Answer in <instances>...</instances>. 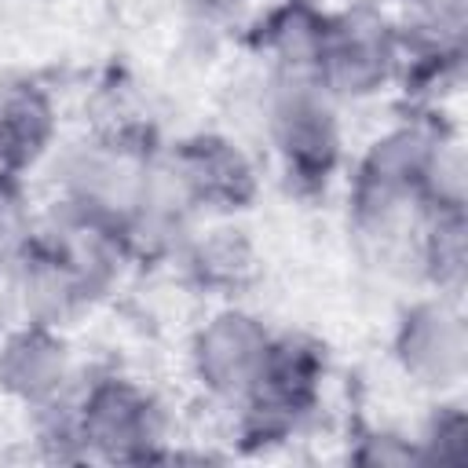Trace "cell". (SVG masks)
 Wrapping results in <instances>:
<instances>
[{"label": "cell", "mask_w": 468, "mask_h": 468, "mask_svg": "<svg viewBox=\"0 0 468 468\" xmlns=\"http://www.w3.org/2000/svg\"><path fill=\"white\" fill-rule=\"evenodd\" d=\"M0 336H4V325H0Z\"/></svg>", "instance_id": "obj_21"}, {"label": "cell", "mask_w": 468, "mask_h": 468, "mask_svg": "<svg viewBox=\"0 0 468 468\" xmlns=\"http://www.w3.org/2000/svg\"><path fill=\"white\" fill-rule=\"evenodd\" d=\"M157 165L161 154L150 128L110 124L66 150L58 165V205L117 227L150 186Z\"/></svg>", "instance_id": "obj_5"}, {"label": "cell", "mask_w": 468, "mask_h": 468, "mask_svg": "<svg viewBox=\"0 0 468 468\" xmlns=\"http://www.w3.org/2000/svg\"><path fill=\"white\" fill-rule=\"evenodd\" d=\"M274 333L245 307H219L190 336V373L205 395L219 402H241L267 362Z\"/></svg>", "instance_id": "obj_10"}, {"label": "cell", "mask_w": 468, "mask_h": 468, "mask_svg": "<svg viewBox=\"0 0 468 468\" xmlns=\"http://www.w3.org/2000/svg\"><path fill=\"white\" fill-rule=\"evenodd\" d=\"M442 135L439 113H413L366 146L347 186V223L362 241L391 245L420 219L424 172Z\"/></svg>", "instance_id": "obj_2"}, {"label": "cell", "mask_w": 468, "mask_h": 468, "mask_svg": "<svg viewBox=\"0 0 468 468\" xmlns=\"http://www.w3.org/2000/svg\"><path fill=\"white\" fill-rule=\"evenodd\" d=\"M37 234L33 201L26 190V179L18 172L0 168V271L11 274V267L22 260Z\"/></svg>", "instance_id": "obj_16"}, {"label": "cell", "mask_w": 468, "mask_h": 468, "mask_svg": "<svg viewBox=\"0 0 468 468\" xmlns=\"http://www.w3.org/2000/svg\"><path fill=\"white\" fill-rule=\"evenodd\" d=\"M413 263L435 296L461 300L468 285V208L420 212L413 230Z\"/></svg>", "instance_id": "obj_15"}, {"label": "cell", "mask_w": 468, "mask_h": 468, "mask_svg": "<svg viewBox=\"0 0 468 468\" xmlns=\"http://www.w3.org/2000/svg\"><path fill=\"white\" fill-rule=\"evenodd\" d=\"M197 18H230L245 0H183Z\"/></svg>", "instance_id": "obj_20"}, {"label": "cell", "mask_w": 468, "mask_h": 468, "mask_svg": "<svg viewBox=\"0 0 468 468\" xmlns=\"http://www.w3.org/2000/svg\"><path fill=\"white\" fill-rule=\"evenodd\" d=\"M124 263L117 227L55 201V212L37 227L7 278L29 322L62 329L113 289Z\"/></svg>", "instance_id": "obj_1"}, {"label": "cell", "mask_w": 468, "mask_h": 468, "mask_svg": "<svg viewBox=\"0 0 468 468\" xmlns=\"http://www.w3.org/2000/svg\"><path fill=\"white\" fill-rule=\"evenodd\" d=\"M73 420L84 442V457L117 464H146L165 457V406L132 377L102 373L88 380L73 395Z\"/></svg>", "instance_id": "obj_6"}, {"label": "cell", "mask_w": 468, "mask_h": 468, "mask_svg": "<svg viewBox=\"0 0 468 468\" xmlns=\"http://www.w3.org/2000/svg\"><path fill=\"white\" fill-rule=\"evenodd\" d=\"M417 442V464H442L461 468L468 461V413L461 402H442L431 410L428 424L420 428Z\"/></svg>", "instance_id": "obj_17"}, {"label": "cell", "mask_w": 468, "mask_h": 468, "mask_svg": "<svg viewBox=\"0 0 468 468\" xmlns=\"http://www.w3.org/2000/svg\"><path fill=\"white\" fill-rule=\"evenodd\" d=\"M168 183L190 212L238 216L260 197V168L245 146L223 132H190L161 157Z\"/></svg>", "instance_id": "obj_8"}, {"label": "cell", "mask_w": 468, "mask_h": 468, "mask_svg": "<svg viewBox=\"0 0 468 468\" xmlns=\"http://www.w3.org/2000/svg\"><path fill=\"white\" fill-rule=\"evenodd\" d=\"M399 58L402 33L384 4H344L329 11L314 80L336 102H362L395 84Z\"/></svg>", "instance_id": "obj_7"}, {"label": "cell", "mask_w": 468, "mask_h": 468, "mask_svg": "<svg viewBox=\"0 0 468 468\" xmlns=\"http://www.w3.org/2000/svg\"><path fill=\"white\" fill-rule=\"evenodd\" d=\"M391 358L402 377L424 391H450L468 373V322L461 300L420 296L402 307L391 333Z\"/></svg>", "instance_id": "obj_9"}, {"label": "cell", "mask_w": 468, "mask_h": 468, "mask_svg": "<svg viewBox=\"0 0 468 468\" xmlns=\"http://www.w3.org/2000/svg\"><path fill=\"white\" fill-rule=\"evenodd\" d=\"M263 124L285 183L303 197L325 194L344 161L336 99L314 77L271 73L263 95Z\"/></svg>", "instance_id": "obj_3"}, {"label": "cell", "mask_w": 468, "mask_h": 468, "mask_svg": "<svg viewBox=\"0 0 468 468\" xmlns=\"http://www.w3.org/2000/svg\"><path fill=\"white\" fill-rule=\"evenodd\" d=\"M73 351L58 325L22 322L0 336V391L26 410H44L69 395Z\"/></svg>", "instance_id": "obj_11"}, {"label": "cell", "mask_w": 468, "mask_h": 468, "mask_svg": "<svg viewBox=\"0 0 468 468\" xmlns=\"http://www.w3.org/2000/svg\"><path fill=\"white\" fill-rule=\"evenodd\" d=\"M58 139V106L51 91L29 77L0 84V168L33 172Z\"/></svg>", "instance_id": "obj_13"}, {"label": "cell", "mask_w": 468, "mask_h": 468, "mask_svg": "<svg viewBox=\"0 0 468 468\" xmlns=\"http://www.w3.org/2000/svg\"><path fill=\"white\" fill-rule=\"evenodd\" d=\"M176 263L183 267L186 285H194L201 296H238L256 282L260 271V256L238 227H212L186 238Z\"/></svg>", "instance_id": "obj_14"}, {"label": "cell", "mask_w": 468, "mask_h": 468, "mask_svg": "<svg viewBox=\"0 0 468 468\" xmlns=\"http://www.w3.org/2000/svg\"><path fill=\"white\" fill-rule=\"evenodd\" d=\"M351 461L369 468H406L417 464V442L395 431H366L351 450Z\"/></svg>", "instance_id": "obj_18"}, {"label": "cell", "mask_w": 468, "mask_h": 468, "mask_svg": "<svg viewBox=\"0 0 468 468\" xmlns=\"http://www.w3.org/2000/svg\"><path fill=\"white\" fill-rule=\"evenodd\" d=\"M413 11V18H428V22H457L464 26L468 18V0H399Z\"/></svg>", "instance_id": "obj_19"}, {"label": "cell", "mask_w": 468, "mask_h": 468, "mask_svg": "<svg viewBox=\"0 0 468 468\" xmlns=\"http://www.w3.org/2000/svg\"><path fill=\"white\" fill-rule=\"evenodd\" d=\"M325 26L329 11L318 0H278L252 22L245 44L267 58L271 73L314 77Z\"/></svg>", "instance_id": "obj_12"}, {"label": "cell", "mask_w": 468, "mask_h": 468, "mask_svg": "<svg viewBox=\"0 0 468 468\" xmlns=\"http://www.w3.org/2000/svg\"><path fill=\"white\" fill-rule=\"evenodd\" d=\"M325 347L307 333H274L256 388L234 402V439L241 453H267L292 439L322 402Z\"/></svg>", "instance_id": "obj_4"}]
</instances>
